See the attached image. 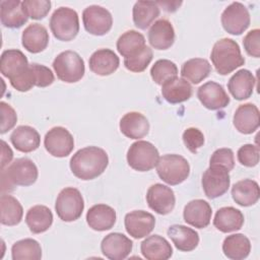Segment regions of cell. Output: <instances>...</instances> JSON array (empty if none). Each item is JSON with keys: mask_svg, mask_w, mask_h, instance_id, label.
Returning a JSON list of instances; mask_svg holds the SVG:
<instances>
[{"mask_svg": "<svg viewBox=\"0 0 260 260\" xmlns=\"http://www.w3.org/2000/svg\"><path fill=\"white\" fill-rule=\"evenodd\" d=\"M109 164L107 152L98 146H86L76 151L70 159L73 175L83 181L93 180L101 176Z\"/></svg>", "mask_w": 260, "mask_h": 260, "instance_id": "obj_1", "label": "cell"}, {"mask_svg": "<svg viewBox=\"0 0 260 260\" xmlns=\"http://www.w3.org/2000/svg\"><path fill=\"white\" fill-rule=\"evenodd\" d=\"M38 168L26 157L16 158L7 169L1 170V191L11 192L15 186H30L38 179Z\"/></svg>", "mask_w": 260, "mask_h": 260, "instance_id": "obj_2", "label": "cell"}, {"mask_svg": "<svg viewBox=\"0 0 260 260\" xmlns=\"http://www.w3.org/2000/svg\"><path fill=\"white\" fill-rule=\"evenodd\" d=\"M210 59L220 75L230 74L245 63L238 43L229 38L220 39L213 45Z\"/></svg>", "mask_w": 260, "mask_h": 260, "instance_id": "obj_3", "label": "cell"}, {"mask_svg": "<svg viewBox=\"0 0 260 260\" xmlns=\"http://www.w3.org/2000/svg\"><path fill=\"white\" fill-rule=\"evenodd\" d=\"M50 28L53 36L62 42L73 40L79 31L77 12L69 7L57 8L50 18Z\"/></svg>", "mask_w": 260, "mask_h": 260, "instance_id": "obj_4", "label": "cell"}, {"mask_svg": "<svg viewBox=\"0 0 260 260\" xmlns=\"http://www.w3.org/2000/svg\"><path fill=\"white\" fill-rule=\"evenodd\" d=\"M158 177L169 185L183 183L190 174V166L185 157L179 154H165L156 165Z\"/></svg>", "mask_w": 260, "mask_h": 260, "instance_id": "obj_5", "label": "cell"}, {"mask_svg": "<svg viewBox=\"0 0 260 260\" xmlns=\"http://www.w3.org/2000/svg\"><path fill=\"white\" fill-rule=\"evenodd\" d=\"M53 68L57 77L67 83L79 81L85 72L83 59L74 51H64L53 61Z\"/></svg>", "mask_w": 260, "mask_h": 260, "instance_id": "obj_6", "label": "cell"}, {"mask_svg": "<svg viewBox=\"0 0 260 260\" xmlns=\"http://www.w3.org/2000/svg\"><path fill=\"white\" fill-rule=\"evenodd\" d=\"M84 209V201L78 189L67 187L61 190L57 196L55 210L63 221H74L78 219Z\"/></svg>", "mask_w": 260, "mask_h": 260, "instance_id": "obj_7", "label": "cell"}, {"mask_svg": "<svg viewBox=\"0 0 260 260\" xmlns=\"http://www.w3.org/2000/svg\"><path fill=\"white\" fill-rule=\"evenodd\" d=\"M159 159L156 147L144 140L132 143L127 151V162L135 171L147 172L152 170Z\"/></svg>", "mask_w": 260, "mask_h": 260, "instance_id": "obj_8", "label": "cell"}, {"mask_svg": "<svg viewBox=\"0 0 260 260\" xmlns=\"http://www.w3.org/2000/svg\"><path fill=\"white\" fill-rule=\"evenodd\" d=\"M201 184L207 198L220 197L229 190L231 184L229 171L219 166H209L202 175Z\"/></svg>", "mask_w": 260, "mask_h": 260, "instance_id": "obj_9", "label": "cell"}, {"mask_svg": "<svg viewBox=\"0 0 260 260\" xmlns=\"http://www.w3.org/2000/svg\"><path fill=\"white\" fill-rule=\"evenodd\" d=\"M220 20L226 32L239 36L249 27L251 18L247 7L243 3L233 2L222 11Z\"/></svg>", "mask_w": 260, "mask_h": 260, "instance_id": "obj_10", "label": "cell"}, {"mask_svg": "<svg viewBox=\"0 0 260 260\" xmlns=\"http://www.w3.org/2000/svg\"><path fill=\"white\" fill-rule=\"evenodd\" d=\"M82 21L85 30L93 36L106 35L113 25V17L110 11L99 5L86 7L82 12Z\"/></svg>", "mask_w": 260, "mask_h": 260, "instance_id": "obj_11", "label": "cell"}, {"mask_svg": "<svg viewBox=\"0 0 260 260\" xmlns=\"http://www.w3.org/2000/svg\"><path fill=\"white\" fill-rule=\"evenodd\" d=\"M44 145L51 155L56 157H65L73 150L74 139L66 128L57 126L53 127L46 133Z\"/></svg>", "mask_w": 260, "mask_h": 260, "instance_id": "obj_12", "label": "cell"}, {"mask_svg": "<svg viewBox=\"0 0 260 260\" xmlns=\"http://www.w3.org/2000/svg\"><path fill=\"white\" fill-rule=\"evenodd\" d=\"M146 202L153 211L166 215L174 209L176 197L170 187L157 183L148 188L146 192Z\"/></svg>", "mask_w": 260, "mask_h": 260, "instance_id": "obj_13", "label": "cell"}, {"mask_svg": "<svg viewBox=\"0 0 260 260\" xmlns=\"http://www.w3.org/2000/svg\"><path fill=\"white\" fill-rule=\"evenodd\" d=\"M124 224L126 232L134 239L148 236L154 229V216L144 210H134L125 215Z\"/></svg>", "mask_w": 260, "mask_h": 260, "instance_id": "obj_14", "label": "cell"}, {"mask_svg": "<svg viewBox=\"0 0 260 260\" xmlns=\"http://www.w3.org/2000/svg\"><path fill=\"white\" fill-rule=\"evenodd\" d=\"M197 98L208 110L215 111L225 108L230 104V96L222 85L214 81H207L197 90Z\"/></svg>", "mask_w": 260, "mask_h": 260, "instance_id": "obj_15", "label": "cell"}, {"mask_svg": "<svg viewBox=\"0 0 260 260\" xmlns=\"http://www.w3.org/2000/svg\"><path fill=\"white\" fill-rule=\"evenodd\" d=\"M132 241L121 233H111L101 243L102 253L111 260H123L127 258L132 251Z\"/></svg>", "mask_w": 260, "mask_h": 260, "instance_id": "obj_16", "label": "cell"}, {"mask_svg": "<svg viewBox=\"0 0 260 260\" xmlns=\"http://www.w3.org/2000/svg\"><path fill=\"white\" fill-rule=\"evenodd\" d=\"M211 206L203 199H195L188 202L183 211L184 220L197 229H204L210 223Z\"/></svg>", "mask_w": 260, "mask_h": 260, "instance_id": "obj_17", "label": "cell"}, {"mask_svg": "<svg viewBox=\"0 0 260 260\" xmlns=\"http://www.w3.org/2000/svg\"><path fill=\"white\" fill-rule=\"evenodd\" d=\"M234 126L243 134H251L260 124V114L257 106L247 103L238 107L233 118Z\"/></svg>", "mask_w": 260, "mask_h": 260, "instance_id": "obj_18", "label": "cell"}, {"mask_svg": "<svg viewBox=\"0 0 260 260\" xmlns=\"http://www.w3.org/2000/svg\"><path fill=\"white\" fill-rule=\"evenodd\" d=\"M147 37L152 48L156 50H167L171 48L175 42V30L168 19L161 18L151 24Z\"/></svg>", "mask_w": 260, "mask_h": 260, "instance_id": "obj_19", "label": "cell"}, {"mask_svg": "<svg viewBox=\"0 0 260 260\" xmlns=\"http://www.w3.org/2000/svg\"><path fill=\"white\" fill-rule=\"evenodd\" d=\"M28 65L25 55L17 49L5 50L1 55L0 71L9 81L23 73Z\"/></svg>", "mask_w": 260, "mask_h": 260, "instance_id": "obj_20", "label": "cell"}, {"mask_svg": "<svg viewBox=\"0 0 260 260\" xmlns=\"http://www.w3.org/2000/svg\"><path fill=\"white\" fill-rule=\"evenodd\" d=\"M89 69L100 76L114 73L120 64L119 57L110 49H99L91 54L88 60Z\"/></svg>", "mask_w": 260, "mask_h": 260, "instance_id": "obj_21", "label": "cell"}, {"mask_svg": "<svg viewBox=\"0 0 260 260\" xmlns=\"http://www.w3.org/2000/svg\"><path fill=\"white\" fill-rule=\"evenodd\" d=\"M0 19L5 27H21L28 19L22 7V1L2 0L0 2Z\"/></svg>", "mask_w": 260, "mask_h": 260, "instance_id": "obj_22", "label": "cell"}, {"mask_svg": "<svg viewBox=\"0 0 260 260\" xmlns=\"http://www.w3.org/2000/svg\"><path fill=\"white\" fill-rule=\"evenodd\" d=\"M255 82V77L251 71L247 69H240L230 78L228 82V89L236 100H247L253 93Z\"/></svg>", "mask_w": 260, "mask_h": 260, "instance_id": "obj_23", "label": "cell"}, {"mask_svg": "<svg viewBox=\"0 0 260 260\" xmlns=\"http://www.w3.org/2000/svg\"><path fill=\"white\" fill-rule=\"evenodd\" d=\"M21 44L29 53H40L44 51L49 44V32L44 25L31 23L22 31Z\"/></svg>", "mask_w": 260, "mask_h": 260, "instance_id": "obj_24", "label": "cell"}, {"mask_svg": "<svg viewBox=\"0 0 260 260\" xmlns=\"http://www.w3.org/2000/svg\"><path fill=\"white\" fill-rule=\"evenodd\" d=\"M120 131L130 139H140L149 132V122L138 112H129L120 120Z\"/></svg>", "mask_w": 260, "mask_h": 260, "instance_id": "obj_25", "label": "cell"}, {"mask_svg": "<svg viewBox=\"0 0 260 260\" xmlns=\"http://www.w3.org/2000/svg\"><path fill=\"white\" fill-rule=\"evenodd\" d=\"M86 221L89 228L98 232L112 229L116 222V211L109 205L95 204L86 213Z\"/></svg>", "mask_w": 260, "mask_h": 260, "instance_id": "obj_26", "label": "cell"}, {"mask_svg": "<svg viewBox=\"0 0 260 260\" xmlns=\"http://www.w3.org/2000/svg\"><path fill=\"white\" fill-rule=\"evenodd\" d=\"M140 251L148 260H167L173 255L171 244L159 235L147 237L140 245Z\"/></svg>", "mask_w": 260, "mask_h": 260, "instance_id": "obj_27", "label": "cell"}, {"mask_svg": "<svg viewBox=\"0 0 260 260\" xmlns=\"http://www.w3.org/2000/svg\"><path fill=\"white\" fill-rule=\"evenodd\" d=\"M10 141L16 150L21 152H31L36 150L41 143L39 132L27 125L16 127L10 135Z\"/></svg>", "mask_w": 260, "mask_h": 260, "instance_id": "obj_28", "label": "cell"}, {"mask_svg": "<svg viewBox=\"0 0 260 260\" xmlns=\"http://www.w3.org/2000/svg\"><path fill=\"white\" fill-rule=\"evenodd\" d=\"M244 224V214L241 210L233 207L225 206L219 208L213 219V225L221 233L236 232L242 229Z\"/></svg>", "mask_w": 260, "mask_h": 260, "instance_id": "obj_29", "label": "cell"}, {"mask_svg": "<svg viewBox=\"0 0 260 260\" xmlns=\"http://www.w3.org/2000/svg\"><path fill=\"white\" fill-rule=\"evenodd\" d=\"M175 247L182 252L193 251L199 244V235L191 228L182 224H173L168 230Z\"/></svg>", "mask_w": 260, "mask_h": 260, "instance_id": "obj_30", "label": "cell"}, {"mask_svg": "<svg viewBox=\"0 0 260 260\" xmlns=\"http://www.w3.org/2000/svg\"><path fill=\"white\" fill-rule=\"evenodd\" d=\"M162 98L170 104H180L192 95V86L184 78L175 77L161 85Z\"/></svg>", "mask_w": 260, "mask_h": 260, "instance_id": "obj_31", "label": "cell"}, {"mask_svg": "<svg viewBox=\"0 0 260 260\" xmlns=\"http://www.w3.org/2000/svg\"><path fill=\"white\" fill-rule=\"evenodd\" d=\"M260 196L259 185L251 179H244L234 184L232 188V197L240 206L254 205Z\"/></svg>", "mask_w": 260, "mask_h": 260, "instance_id": "obj_32", "label": "cell"}, {"mask_svg": "<svg viewBox=\"0 0 260 260\" xmlns=\"http://www.w3.org/2000/svg\"><path fill=\"white\" fill-rule=\"evenodd\" d=\"M25 222L31 233L41 234L48 231L52 225L53 213L45 205H35L26 212Z\"/></svg>", "mask_w": 260, "mask_h": 260, "instance_id": "obj_33", "label": "cell"}, {"mask_svg": "<svg viewBox=\"0 0 260 260\" xmlns=\"http://www.w3.org/2000/svg\"><path fill=\"white\" fill-rule=\"evenodd\" d=\"M223 254L232 260H242L249 256L251 252L250 240L243 234L228 236L222 243Z\"/></svg>", "mask_w": 260, "mask_h": 260, "instance_id": "obj_34", "label": "cell"}, {"mask_svg": "<svg viewBox=\"0 0 260 260\" xmlns=\"http://www.w3.org/2000/svg\"><path fill=\"white\" fill-rule=\"evenodd\" d=\"M132 15L135 26L146 29L159 15V6L154 1H137L133 6Z\"/></svg>", "mask_w": 260, "mask_h": 260, "instance_id": "obj_35", "label": "cell"}, {"mask_svg": "<svg viewBox=\"0 0 260 260\" xmlns=\"http://www.w3.org/2000/svg\"><path fill=\"white\" fill-rule=\"evenodd\" d=\"M211 72V65L206 59L193 58L189 59L182 65L181 75L184 79L191 81L193 84L200 83Z\"/></svg>", "mask_w": 260, "mask_h": 260, "instance_id": "obj_36", "label": "cell"}, {"mask_svg": "<svg viewBox=\"0 0 260 260\" xmlns=\"http://www.w3.org/2000/svg\"><path fill=\"white\" fill-rule=\"evenodd\" d=\"M0 207L2 224L12 226L21 221L23 209L16 198L8 194H2L0 198Z\"/></svg>", "mask_w": 260, "mask_h": 260, "instance_id": "obj_37", "label": "cell"}, {"mask_svg": "<svg viewBox=\"0 0 260 260\" xmlns=\"http://www.w3.org/2000/svg\"><path fill=\"white\" fill-rule=\"evenodd\" d=\"M145 39L137 30H127L117 41V50L125 58L137 54L145 47Z\"/></svg>", "mask_w": 260, "mask_h": 260, "instance_id": "obj_38", "label": "cell"}, {"mask_svg": "<svg viewBox=\"0 0 260 260\" xmlns=\"http://www.w3.org/2000/svg\"><path fill=\"white\" fill-rule=\"evenodd\" d=\"M11 256L13 260H40L42 248L38 241L29 238L23 239L12 245Z\"/></svg>", "mask_w": 260, "mask_h": 260, "instance_id": "obj_39", "label": "cell"}, {"mask_svg": "<svg viewBox=\"0 0 260 260\" xmlns=\"http://www.w3.org/2000/svg\"><path fill=\"white\" fill-rule=\"evenodd\" d=\"M177 65L168 59H159L155 61L150 69V76L158 85H162L168 80L177 77Z\"/></svg>", "mask_w": 260, "mask_h": 260, "instance_id": "obj_40", "label": "cell"}, {"mask_svg": "<svg viewBox=\"0 0 260 260\" xmlns=\"http://www.w3.org/2000/svg\"><path fill=\"white\" fill-rule=\"evenodd\" d=\"M152 57H153L152 50L149 47L145 46L137 54L131 57L124 58V65L126 69H128L129 71L139 73L144 71L147 68V66L152 60Z\"/></svg>", "mask_w": 260, "mask_h": 260, "instance_id": "obj_41", "label": "cell"}, {"mask_svg": "<svg viewBox=\"0 0 260 260\" xmlns=\"http://www.w3.org/2000/svg\"><path fill=\"white\" fill-rule=\"evenodd\" d=\"M22 7L28 17L39 20L47 16L51 9L50 0H24Z\"/></svg>", "mask_w": 260, "mask_h": 260, "instance_id": "obj_42", "label": "cell"}, {"mask_svg": "<svg viewBox=\"0 0 260 260\" xmlns=\"http://www.w3.org/2000/svg\"><path fill=\"white\" fill-rule=\"evenodd\" d=\"M237 156L242 166L255 167L259 162V147L254 144H244L239 148Z\"/></svg>", "mask_w": 260, "mask_h": 260, "instance_id": "obj_43", "label": "cell"}, {"mask_svg": "<svg viewBox=\"0 0 260 260\" xmlns=\"http://www.w3.org/2000/svg\"><path fill=\"white\" fill-rule=\"evenodd\" d=\"M210 166H219L226 169L229 172L235 167L234 152L231 148H218L216 149L210 157Z\"/></svg>", "mask_w": 260, "mask_h": 260, "instance_id": "obj_44", "label": "cell"}, {"mask_svg": "<svg viewBox=\"0 0 260 260\" xmlns=\"http://www.w3.org/2000/svg\"><path fill=\"white\" fill-rule=\"evenodd\" d=\"M182 137L186 147L193 153H196L197 150L204 144V135L198 128H187Z\"/></svg>", "mask_w": 260, "mask_h": 260, "instance_id": "obj_45", "label": "cell"}, {"mask_svg": "<svg viewBox=\"0 0 260 260\" xmlns=\"http://www.w3.org/2000/svg\"><path fill=\"white\" fill-rule=\"evenodd\" d=\"M0 109H1V134H4L6 133L7 131L11 130L15 124H16V121H17V115L14 111V109L4 103V102H1L0 103Z\"/></svg>", "mask_w": 260, "mask_h": 260, "instance_id": "obj_46", "label": "cell"}, {"mask_svg": "<svg viewBox=\"0 0 260 260\" xmlns=\"http://www.w3.org/2000/svg\"><path fill=\"white\" fill-rule=\"evenodd\" d=\"M260 30L258 28L250 30L243 40L244 49L248 55L259 58L260 57Z\"/></svg>", "mask_w": 260, "mask_h": 260, "instance_id": "obj_47", "label": "cell"}, {"mask_svg": "<svg viewBox=\"0 0 260 260\" xmlns=\"http://www.w3.org/2000/svg\"><path fill=\"white\" fill-rule=\"evenodd\" d=\"M35 75H36V86L38 87H46L51 85L54 82V74L50 68L45 65L32 63L30 64Z\"/></svg>", "mask_w": 260, "mask_h": 260, "instance_id": "obj_48", "label": "cell"}, {"mask_svg": "<svg viewBox=\"0 0 260 260\" xmlns=\"http://www.w3.org/2000/svg\"><path fill=\"white\" fill-rule=\"evenodd\" d=\"M2 144V154H1V170H3L13 158V152L11 150V148L9 147V145L2 140L1 141Z\"/></svg>", "mask_w": 260, "mask_h": 260, "instance_id": "obj_49", "label": "cell"}, {"mask_svg": "<svg viewBox=\"0 0 260 260\" xmlns=\"http://www.w3.org/2000/svg\"><path fill=\"white\" fill-rule=\"evenodd\" d=\"M158 6L162 7L164 10L168 11V12H174L176 11L179 6L182 4V1H174V2H170V1H157L156 2Z\"/></svg>", "mask_w": 260, "mask_h": 260, "instance_id": "obj_50", "label": "cell"}]
</instances>
